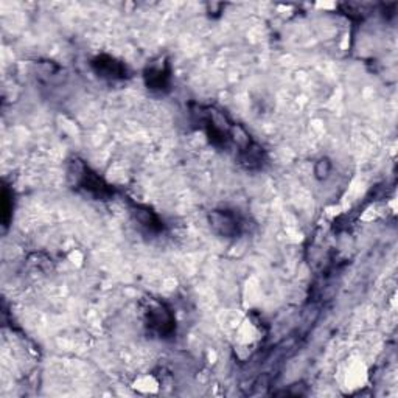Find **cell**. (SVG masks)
<instances>
[{
  "mask_svg": "<svg viewBox=\"0 0 398 398\" xmlns=\"http://www.w3.org/2000/svg\"><path fill=\"white\" fill-rule=\"evenodd\" d=\"M208 222L213 232L224 238H235L241 234V220L234 211H227V208L213 211L208 215Z\"/></svg>",
  "mask_w": 398,
  "mask_h": 398,
  "instance_id": "cell-1",
  "label": "cell"
},
{
  "mask_svg": "<svg viewBox=\"0 0 398 398\" xmlns=\"http://www.w3.org/2000/svg\"><path fill=\"white\" fill-rule=\"evenodd\" d=\"M332 162L327 158H321L318 162L314 164V176L318 178L319 181H326L328 179L330 174H332Z\"/></svg>",
  "mask_w": 398,
  "mask_h": 398,
  "instance_id": "cell-6",
  "label": "cell"
},
{
  "mask_svg": "<svg viewBox=\"0 0 398 398\" xmlns=\"http://www.w3.org/2000/svg\"><path fill=\"white\" fill-rule=\"evenodd\" d=\"M173 316L164 305H154L146 312V326L160 336L173 332Z\"/></svg>",
  "mask_w": 398,
  "mask_h": 398,
  "instance_id": "cell-2",
  "label": "cell"
},
{
  "mask_svg": "<svg viewBox=\"0 0 398 398\" xmlns=\"http://www.w3.org/2000/svg\"><path fill=\"white\" fill-rule=\"evenodd\" d=\"M146 86L153 91H164L170 83V67L164 59H159L158 63H153L145 73Z\"/></svg>",
  "mask_w": 398,
  "mask_h": 398,
  "instance_id": "cell-4",
  "label": "cell"
},
{
  "mask_svg": "<svg viewBox=\"0 0 398 398\" xmlns=\"http://www.w3.org/2000/svg\"><path fill=\"white\" fill-rule=\"evenodd\" d=\"M134 218H136V221L139 222V224L141 227H145L146 231H151V232L160 231V221H159V218L153 212L148 211V208L137 207L136 211H134Z\"/></svg>",
  "mask_w": 398,
  "mask_h": 398,
  "instance_id": "cell-5",
  "label": "cell"
},
{
  "mask_svg": "<svg viewBox=\"0 0 398 398\" xmlns=\"http://www.w3.org/2000/svg\"><path fill=\"white\" fill-rule=\"evenodd\" d=\"M93 70L97 75L107 79H121L126 77V67L111 56H98L92 61Z\"/></svg>",
  "mask_w": 398,
  "mask_h": 398,
  "instance_id": "cell-3",
  "label": "cell"
}]
</instances>
